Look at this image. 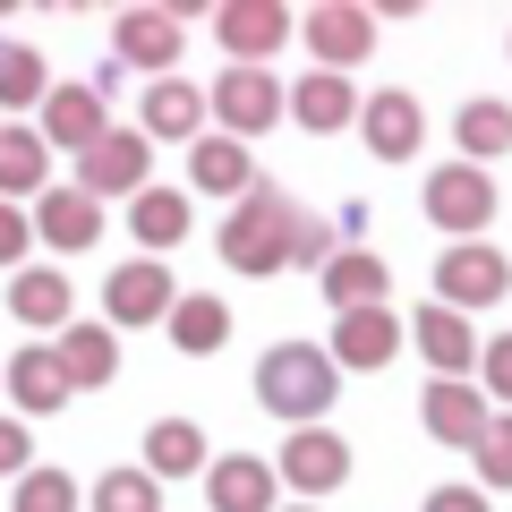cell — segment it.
Listing matches in <instances>:
<instances>
[{"label": "cell", "mask_w": 512, "mask_h": 512, "mask_svg": "<svg viewBox=\"0 0 512 512\" xmlns=\"http://www.w3.org/2000/svg\"><path fill=\"white\" fill-rule=\"evenodd\" d=\"M171 350H188V359H214L222 342H231V308L222 299H205V291H188V299H171Z\"/></svg>", "instance_id": "obj_28"}, {"label": "cell", "mask_w": 512, "mask_h": 512, "mask_svg": "<svg viewBox=\"0 0 512 512\" xmlns=\"http://www.w3.org/2000/svg\"><path fill=\"white\" fill-rule=\"evenodd\" d=\"M0 384H9V402H18L26 419H60V410H69V376H60V359H52V350H35V342L0 367Z\"/></svg>", "instance_id": "obj_23"}, {"label": "cell", "mask_w": 512, "mask_h": 512, "mask_svg": "<svg viewBox=\"0 0 512 512\" xmlns=\"http://www.w3.org/2000/svg\"><path fill=\"white\" fill-rule=\"evenodd\" d=\"M291 222H299V205L282 197L274 180H256L248 197L231 205V214H222V265H231V274H248V282H265V274H282V265H291Z\"/></svg>", "instance_id": "obj_2"}, {"label": "cell", "mask_w": 512, "mask_h": 512, "mask_svg": "<svg viewBox=\"0 0 512 512\" xmlns=\"http://www.w3.org/2000/svg\"><path fill=\"white\" fill-rule=\"evenodd\" d=\"M291 35L308 43L316 69H333V77H342L350 60L376 52V18H367V9H350V0H325V9H308V18H291Z\"/></svg>", "instance_id": "obj_8"}, {"label": "cell", "mask_w": 512, "mask_h": 512, "mask_svg": "<svg viewBox=\"0 0 512 512\" xmlns=\"http://www.w3.org/2000/svg\"><path fill=\"white\" fill-rule=\"evenodd\" d=\"M419 205H427V222H436V231H453V239H478V231L495 222V180H487L478 163H444V171H427Z\"/></svg>", "instance_id": "obj_4"}, {"label": "cell", "mask_w": 512, "mask_h": 512, "mask_svg": "<svg viewBox=\"0 0 512 512\" xmlns=\"http://www.w3.org/2000/svg\"><path fill=\"white\" fill-rule=\"evenodd\" d=\"M146 171H154V146L137 137V128H111L103 146L77 154V180H69V188H86V197L103 205V197H137V188H154Z\"/></svg>", "instance_id": "obj_6"}, {"label": "cell", "mask_w": 512, "mask_h": 512, "mask_svg": "<svg viewBox=\"0 0 512 512\" xmlns=\"http://www.w3.org/2000/svg\"><path fill=\"white\" fill-rule=\"evenodd\" d=\"M419 419H427V436L436 444H461V453H478V436H487V393L478 384H427L419 393Z\"/></svg>", "instance_id": "obj_19"}, {"label": "cell", "mask_w": 512, "mask_h": 512, "mask_svg": "<svg viewBox=\"0 0 512 512\" xmlns=\"http://www.w3.org/2000/svg\"><path fill=\"white\" fill-rule=\"evenodd\" d=\"M333 393H342V367L325 359V342H274L256 359V402L291 427H325Z\"/></svg>", "instance_id": "obj_1"}, {"label": "cell", "mask_w": 512, "mask_h": 512, "mask_svg": "<svg viewBox=\"0 0 512 512\" xmlns=\"http://www.w3.org/2000/svg\"><path fill=\"white\" fill-rule=\"evenodd\" d=\"M52 188V146L35 137V120H0V205H26Z\"/></svg>", "instance_id": "obj_21"}, {"label": "cell", "mask_w": 512, "mask_h": 512, "mask_svg": "<svg viewBox=\"0 0 512 512\" xmlns=\"http://www.w3.org/2000/svg\"><path fill=\"white\" fill-rule=\"evenodd\" d=\"M205 470V427L197 419H154L146 427V478H197Z\"/></svg>", "instance_id": "obj_27"}, {"label": "cell", "mask_w": 512, "mask_h": 512, "mask_svg": "<svg viewBox=\"0 0 512 512\" xmlns=\"http://www.w3.org/2000/svg\"><path fill=\"white\" fill-rule=\"evenodd\" d=\"M86 504H94V512H163V487H154L146 470H103Z\"/></svg>", "instance_id": "obj_32"}, {"label": "cell", "mask_w": 512, "mask_h": 512, "mask_svg": "<svg viewBox=\"0 0 512 512\" xmlns=\"http://www.w3.org/2000/svg\"><path fill=\"white\" fill-rule=\"evenodd\" d=\"M478 384H487L495 402L512 410V333H495V342H478Z\"/></svg>", "instance_id": "obj_36"}, {"label": "cell", "mask_w": 512, "mask_h": 512, "mask_svg": "<svg viewBox=\"0 0 512 512\" xmlns=\"http://www.w3.org/2000/svg\"><path fill=\"white\" fill-rule=\"evenodd\" d=\"M188 180H197L205 188V197H248V188H256V163H248V146H239V137H222V128H214V137H197V146H188Z\"/></svg>", "instance_id": "obj_26"}, {"label": "cell", "mask_w": 512, "mask_h": 512, "mask_svg": "<svg viewBox=\"0 0 512 512\" xmlns=\"http://www.w3.org/2000/svg\"><path fill=\"white\" fill-rule=\"evenodd\" d=\"M26 222H35V239H52V248H94V239H103V205H94L86 188H43Z\"/></svg>", "instance_id": "obj_24"}, {"label": "cell", "mask_w": 512, "mask_h": 512, "mask_svg": "<svg viewBox=\"0 0 512 512\" xmlns=\"http://www.w3.org/2000/svg\"><path fill=\"white\" fill-rule=\"evenodd\" d=\"M205 111L222 120V137H239V146H248V137H265V128L282 120V86H274L265 69H222L214 94H205Z\"/></svg>", "instance_id": "obj_7"}, {"label": "cell", "mask_w": 512, "mask_h": 512, "mask_svg": "<svg viewBox=\"0 0 512 512\" xmlns=\"http://www.w3.org/2000/svg\"><path fill=\"white\" fill-rule=\"evenodd\" d=\"M504 487H512V410L487 419V436H478V495H504Z\"/></svg>", "instance_id": "obj_34"}, {"label": "cell", "mask_w": 512, "mask_h": 512, "mask_svg": "<svg viewBox=\"0 0 512 512\" xmlns=\"http://www.w3.org/2000/svg\"><path fill=\"white\" fill-rule=\"evenodd\" d=\"M427 512H487V495H478V487H436Z\"/></svg>", "instance_id": "obj_39"}, {"label": "cell", "mask_w": 512, "mask_h": 512, "mask_svg": "<svg viewBox=\"0 0 512 512\" xmlns=\"http://www.w3.org/2000/svg\"><path fill=\"white\" fill-rule=\"evenodd\" d=\"M35 137H43V146H60V154L103 146V137H111L103 94H94V86H52V94H43V111H35Z\"/></svg>", "instance_id": "obj_13"}, {"label": "cell", "mask_w": 512, "mask_h": 512, "mask_svg": "<svg viewBox=\"0 0 512 512\" xmlns=\"http://www.w3.org/2000/svg\"><path fill=\"white\" fill-rule=\"evenodd\" d=\"M26 248H35V222H26V205H0V265H26Z\"/></svg>", "instance_id": "obj_37"}, {"label": "cell", "mask_w": 512, "mask_h": 512, "mask_svg": "<svg viewBox=\"0 0 512 512\" xmlns=\"http://www.w3.org/2000/svg\"><path fill=\"white\" fill-rule=\"evenodd\" d=\"M52 359H60V376H69V393H103V384L120 376V333L111 325H60Z\"/></svg>", "instance_id": "obj_20"}, {"label": "cell", "mask_w": 512, "mask_h": 512, "mask_svg": "<svg viewBox=\"0 0 512 512\" xmlns=\"http://www.w3.org/2000/svg\"><path fill=\"white\" fill-rule=\"evenodd\" d=\"M205 504H214V512H282V487H274V461H256V453H231V461H205Z\"/></svg>", "instance_id": "obj_17"}, {"label": "cell", "mask_w": 512, "mask_h": 512, "mask_svg": "<svg viewBox=\"0 0 512 512\" xmlns=\"http://www.w3.org/2000/svg\"><path fill=\"white\" fill-rule=\"evenodd\" d=\"M26 470H35V436L18 419H0V478H26Z\"/></svg>", "instance_id": "obj_38"}, {"label": "cell", "mask_w": 512, "mask_h": 512, "mask_svg": "<svg viewBox=\"0 0 512 512\" xmlns=\"http://www.w3.org/2000/svg\"><path fill=\"white\" fill-rule=\"evenodd\" d=\"M128 231L146 239V256L180 248V239H188V197H180V188H137V197H128Z\"/></svg>", "instance_id": "obj_31"}, {"label": "cell", "mask_w": 512, "mask_h": 512, "mask_svg": "<svg viewBox=\"0 0 512 512\" xmlns=\"http://www.w3.org/2000/svg\"><path fill=\"white\" fill-rule=\"evenodd\" d=\"M9 512H77V478L69 470H26L18 495H9Z\"/></svg>", "instance_id": "obj_33"}, {"label": "cell", "mask_w": 512, "mask_h": 512, "mask_svg": "<svg viewBox=\"0 0 512 512\" xmlns=\"http://www.w3.org/2000/svg\"><path fill=\"white\" fill-rule=\"evenodd\" d=\"M402 350V316L393 308H359V316H333V342H325V359L342 367V376H376L384 359Z\"/></svg>", "instance_id": "obj_14"}, {"label": "cell", "mask_w": 512, "mask_h": 512, "mask_svg": "<svg viewBox=\"0 0 512 512\" xmlns=\"http://www.w3.org/2000/svg\"><path fill=\"white\" fill-rule=\"evenodd\" d=\"M111 35H120V69H146V77H180V9H120V26H111Z\"/></svg>", "instance_id": "obj_12"}, {"label": "cell", "mask_w": 512, "mask_h": 512, "mask_svg": "<svg viewBox=\"0 0 512 512\" xmlns=\"http://www.w3.org/2000/svg\"><path fill=\"white\" fill-rule=\"evenodd\" d=\"M291 512H316V504H291Z\"/></svg>", "instance_id": "obj_40"}, {"label": "cell", "mask_w": 512, "mask_h": 512, "mask_svg": "<svg viewBox=\"0 0 512 512\" xmlns=\"http://www.w3.org/2000/svg\"><path fill=\"white\" fill-rule=\"evenodd\" d=\"M214 35L231 52V69H265V52L291 43V9L282 0H231V9H214Z\"/></svg>", "instance_id": "obj_10"}, {"label": "cell", "mask_w": 512, "mask_h": 512, "mask_svg": "<svg viewBox=\"0 0 512 512\" xmlns=\"http://www.w3.org/2000/svg\"><path fill=\"white\" fill-rule=\"evenodd\" d=\"M333 256H342V231L316 222V214H299V222H291V265H316V274H325Z\"/></svg>", "instance_id": "obj_35"}, {"label": "cell", "mask_w": 512, "mask_h": 512, "mask_svg": "<svg viewBox=\"0 0 512 512\" xmlns=\"http://www.w3.org/2000/svg\"><path fill=\"white\" fill-rule=\"evenodd\" d=\"M359 137H367V154H376V163H410V154L427 146V111H419V94H402V86L359 94Z\"/></svg>", "instance_id": "obj_9"}, {"label": "cell", "mask_w": 512, "mask_h": 512, "mask_svg": "<svg viewBox=\"0 0 512 512\" xmlns=\"http://www.w3.org/2000/svg\"><path fill=\"white\" fill-rule=\"evenodd\" d=\"M137 137H171V146H197L205 137V86H188V77H154L146 103H137Z\"/></svg>", "instance_id": "obj_15"}, {"label": "cell", "mask_w": 512, "mask_h": 512, "mask_svg": "<svg viewBox=\"0 0 512 512\" xmlns=\"http://www.w3.org/2000/svg\"><path fill=\"white\" fill-rule=\"evenodd\" d=\"M393 299V274H384V256L376 248H342L325 265V308L333 316H359V308H384Z\"/></svg>", "instance_id": "obj_22"}, {"label": "cell", "mask_w": 512, "mask_h": 512, "mask_svg": "<svg viewBox=\"0 0 512 512\" xmlns=\"http://www.w3.org/2000/svg\"><path fill=\"white\" fill-rule=\"evenodd\" d=\"M171 299H180V291H171V265H163V256H137V265H120V274L103 282L111 333H120V325H163Z\"/></svg>", "instance_id": "obj_11"}, {"label": "cell", "mask_w": 512, "mask_h": 512, "mask_svg": "<svg viewBox=\"0 0 512 512\" xmlns=\"http://www.w3.org/2000/svg\"><path fill=\"white\" fill-rule=\"evenodd\" d=\"M504 291H512V256L487 248V239H453L436 256V308L470 316V308H495Z\"/></svg>", "instance_id": "obj_3"}, {"label": "cell", "mask_w": 512, "mask_h": 512, "mask_svg": "<svg viewBox=\"0 0 512 512\" xmlns=\"http://www.w3.org/2000/svg\"><path fill=\"white\" fill-rule=\"evenodd\" d=\"M43 94H52L43 52L26 35H0V111H43Z\"/></svg>", "instance_id": "obj_30"}, {"label": "cell", "mask_w": 512, "mask_h": 512, "mask_svg": "<svg viewBox=\"0 0 512 512\" xmlns=\"http://www.w3.org/2000/svg\"><path fill=\"white\" fill-rule=\"evenodd\" d=\"M282 111H291L308 137H333V128H359V86L333 77V69H308L291 94H282Z\"/></svg>", "instance_id": "obj_18"}, {"label": "cell", "mask_w": 512, "mask_h": 512, "mask_svg": "<svg viewBox=\"0 0 512 512\" xmlns=\"http://www.w3.org/2000/svg\"><path fill=\"white\" fill-rule=\"evenodd\" d=\"M453 137H461V163H504L512 154V103H487V94H478V103H461L453 111Z\"/></svg>", "instance_id": "obj_29"}, {"label": "cell", "mask_w": 512, "mask_h": 512, "mask_svg": "<svg viewBox=\"0 0 512 512\" xmlns=\"http://www.w3.org/2000/svg\"><path fill=\"white\" fill-rule=\"evenodd\" d=\"M410 342H419V359L436 367V384H470V367H478V333H470V316H453V308H419V316H410Z\"/></svg>", "instance_id": "obj_16"}, {"label": "cell", "mask_w": 512, "mask_h": 512, "mask_svg": "<svg viewBox=\"0 0 512 512\" xmlns=\"http://www.w3.org/2000/svg\"><path fill=\"white\" fill-rule=\"evenodd\" d=\"M350 478V444L333 436V427H291V444H282L274 461V487H291L299 504H316V495H333Z\"/></svg>", "instance_id": "obj_5"}, {"label": "cell", "mask_w": 512, "mask_h": 512, "mask_svg": "<svg viewBox=\"0 0 512 512\" xmlns=\"http://www.w3.org/2000/svg\"><path fill=\"white\" fill-rule=\"evenodd\" d=\"M9 316H18L26 333H60V325H69V274H52V265H18V274H9Z\"/></svg>", "instance_id": "obj_25"}]
</instances>
